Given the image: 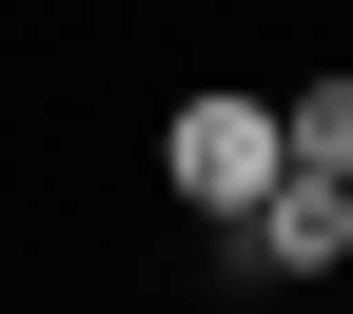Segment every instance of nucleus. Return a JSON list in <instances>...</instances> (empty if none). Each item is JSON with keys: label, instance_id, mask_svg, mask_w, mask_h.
<instances>
[{"label": "nucleus", "instance_id": "obj_1", "mask_svg": "<svg viewBox=\"0 0 353 314\" xmlns=\"http://www.w3.org/2000/svg\"><path fill=\"white\" fill-rule=\"evenodd\" d=\"M157 157H176V197H196L216 236H236V216H255V197L294 177V138H275V99H176V138H157Z\"/></svg>", "mask_w": 353, "mask_h": 314}, {"label": "nucleus", "instance_id": "obj_2", "mask_svg": "<svg viewBox=\"0 0 353 314\" xmlns=\"http://www.w3.org/2000/svg\"><path fill=\"white\" fill-rule=\"evenodd\" d=\"M236 236H255V255H275V275H334V255H353V177H314V157H294V177H275V197H255V216H236Z\"/></svg>", "mask_w": 353, "mask_h": 314}, {"label": "nucleus", "instance_id": "obj_3", "mask_svg": "<svg viewBox=\"0 0 353 314\" xmlns=\"http://www.w3.org/2000/svg\"><path fill=\"white\" fill-rule=\"evenodd\" d=\"M275 138H294V157H314V177H353V79H314V99H294V118H275Z\"/></svg>", "mask_w": 353, "mask_h": 314}]
</instances>
